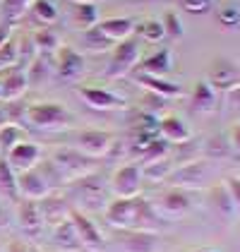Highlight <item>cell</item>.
I'll return each instance as SVG.
<instances>
[{"label":"cell","mask_w":240,"mask_h":252,"mask_svg":"<svg viewBox=\"0 0 240 252\" xmlns=\"http://www.w3.org/2000/svg\"><path fill=\"white\" fill-rule=\"evenodd\" d=\"M106 221L120 228V231H159L161 216L156 214L154 204L144 197H113L106 209H103Z\"/></svg>","instance_id":"6da1fadb"},{"label":"cell","mask_w":240,"mask_h":252,"mask_svg":"<svg viewBox=\"0 0 240 252\" xmlns=\"http://www.w3.org/2000/svg\"><path fill=\"white\" fill-rule=\"evenodd\" d=\"M24 120L36 130L60 132V130H67L75 123V116L67 111V106H62L58 101H39V103L27 106Z\"/></svg>","instance_id":"7a4b0ae2"},{"label":"cell","mask_w":240,"mask_h":252,"mask_svg":"<svg viewBox=\"0 0 240 252\" xmlns=\"http://www.w3.org/2000/svg\"><path fill=\"white\" fill-rule=\"evenodd\" d=\"M60 180V173L53 163H43L41 168H29L17 175V192H22L24 199H43L48 197L53 185Z\"/></svg>","instance_id":"3957f363"},{"label":"cell","mask_w":240,"mask_h":252,"mask_svg":"<svg viewBox=\"0 0 240 252\" xmlns=\"http://www.w3.org/2000/svg\"><path fill=\"white\" fill-rule=\"evenodd\" d=\"M140 63V41L135 36H127L116 43L111 60H108V67H106V77L111 79H120L125 77L130 70H135V65Z\"/></svg>","instance_id":"277c9868"},{"label":"cell","mask_w":240,"mask_h":252,"mask_svg":"<svg viewBox=\"0 0 240 252\" xmlns=\"http://www.w3.org/2000/svg\"><path fill=\"white\" fill-rule=\"evenodd\" d=\"M94 161L96 158H89V156H84L82 152H77L75 147H62L58 149L56 154H53V166H56V171L60 173V178H70V180H75V178H80V175H87L94 171Z\"/></svg>","instance_id":"5b68a950"},{"label":"cell","mask_w":240,"mask_h":252,"mask_svg":"<svg viewBox=\"0 0 240 252\" xmlns=\"http://www.w3.org/2000/svg\"><path fill=\"white\" fill-rule=\"evenodd\" d=\"M116 135L108 130H80L75 135V149L89 158H101L113 149Z\"/></svg>","instance_id":"8992f818"},{"label":"cell","mask_w":240,"mask_h":252,"mask_svg":"<svg viewBox=\"0 0 240 252\" xmlns=\"http://www.w3.org/2000/svg\"><path fill=\"white\" fill-rule=\"evenodd\" d=\"M207 82L214 92H231L240 84V67L228 58H216L207 70Z\"/></svg>","instance_id":"52a82bcc"},{"label":"cell","mask_w":240,"mask_h":252,"mask_svg":"<svg viewBox=\"0 0 240 252\" xmlns=\"http://www.w3.org/2000/svg\"><path fill=\"white\" fill-rule=\"evenodd\" d=\"M70 221L77 231V238L82 243V250H89V252H106V243H103V235L96 228V223L82 214L80 209H70Z\"/></svg>","instance_id":"ba28073f"},{"label":"cell","mask_w":240,"mask_h":252,"mask_svg":"<svg viewBox=\"0 0 240 252\" xmlns=\"http://www.w3.org/2000/svg\"><path fill=\"white\" fill-rule=\"evenodd\" d=\"M142 188V166L140 163H127L118 168L111 178V192L116 197H137Z\"/></svg>","instance_id":"9c48e42d"},{"label":"cell","mask_w":240,"mask_h":252,"mask_svg":"<svg viewBox=\"0 0 240 252\" xmlns=\"http://www.w3.org/2000/svg\"><path fill=\"white\" fill-rule=\"evenodd\" d=\"M156 214H163L168 219H182L185 214L192 209V202H190V194L180 188H168L159 194L156 204H154Z\"/></svg>","instance_id":"30bf717a"},{"label":"cell","mask_w":240,"mask_h":252,"mask_svg":"<svg viewBox=\"0 0 240 252\" xmlns=\"http://www.w3.org/2000/svg\"><path fill=\"white\" fill-rule=\"evenodd\" d=\"M80 98L94 111H122L127 106V101L122 96H118L111 89H103V87H82Z\"/></svg>","instance_id":"8fae6325"},{"label":"cell","mask_w":240,"mask_h":252,"mask_svg":"<svg viewBox=\"0 0 240 252\" xmlns=\"http://www.w3.org/2000/svg\"><path fill=\"white\" fill-rule=\"evenodd\" d=\"M72 192L84 207H99L103 202V178L99 173H87L72 180Z\"/></svg>","instance_id":"7c38bea8"},{"label":"cell","mask_w":240,"mask_h":252,"mask_svg":"<svg viewBox=\"0 0 240 252\" xmlns=\"http://www.w3.org/2000/svg\"><path fill=\"white\" fill-rule=\"evenodd\" d=\"M41 158V147L36 142H17L7 154H5V161L12 166V171L15 173H24V171H29V168H34L36 163H39Z\"/></svg>","instance_id":"4fadbf2b"},{"label":"cell","mask_w":240,"mask_h":252,"mask_svg":"<svg viewBox=\"0 0 240 252\" xmlns=\"http://www.w3.org/2000/svg\"><path fill=\"white\" fill-rule=\"evenodd\" d=\"M207 180V161H190L185 166H180L178 171L173 168V173L168 175V183L173 188L187 190V188H202Z\"/></svg>","instance_id":"5bb4252c"},{"label":"cell","mask_w":240,"mask_h":252,"mask_svg":"<svg viewBox=\"0 0 240 252\" xmlns=\"http://www.w3.org/2000/svg\"><path fill=\"white\" fill-rule=\"evenodd\" d=\"M56 67H58V77L60 79H77L84 72V58L80 51H75L72 46H60L56 51Z\"/></svg>","instance_id":"9a60e30c"},{"label":"cell","mask_w":240,"mask_h":252,"mask_svg":"<svg viewBox=\"0 0 240 252\" xmlns=\"http://www.w3.org/2000/svg\"><path fill=\"white\" fill-rule=\"evenodd\" d=\"M0 89H2V98H5V101H17V98L29 89L27 72H24L22 67H17V65L7 67V72L0 79Z\"/></svg>","instance_id":"2e32d148"},{"label":"cell","mask_w":240,"mask_h":252,"mask_svg":"<svg viewBox=\"0 0 240 252\" xmlns=\"http://www.w3.org/2000/svg\"><path fill=\"white\" fill-rule=\"evenodd\" d=\"M159 135L168 142V144H185L192 139L190 127L185 125V120L178 116H163L159 120Z\"/></svg>","instance_id":"e0dca14e"},{"label":"cell","mask_w":240,"mask_h":252,"mask_svg":"<svg viewBox=\"0 0 240 252\" xmlns=\"http://www.w3.org/2000/svg\"><path fill=\"white\" fill-rule=\"evenodd\" d=\"M140 75H151V77H166L171 72V51L168 48H161V51H154L151 56L137 63L135 65Z\"/></svg>","instance_id":"ac0fdd59"},{"label":"cell","mask_w":240,"mask_h":252,"mask_svg":"<svg viewBox=\"0 0 240 252\" xmlns=\"http://www.w3.org/2000/svg\"><path fill=\"white\" fill-rule=\"evenodd\" d=\"M159 235L154 231H125L122 252H156Z\"/></svg>","instance_id":"d6986e66"},{"label":"cell","mask_w":240,"mask_h":252,"mask_svg":"<svg viewBox=\"0 0 240 252\" xmlns=\"http://www.w3.org/2000/svg\"><path fill=\"white\" fill-rule=\"evenodd\" d=\"M96 27H99V32L111 41V43H118V41L132 36L135 20H130V17H111V20H101Z\"/></svg>","instance_id":"ffe728a7"},{"label":"cell","mask_w":240,"mask_h":252,"mask_svg":"<svg viewBox=\"0 0 240 252\" xmlns=\"http://www.w3.org/2000/svg\"><path fill=\"white\" fill-rule=\"evenodd\" d=\"M135 79H137V84H142L147 92L166 98V101H168V98L182 96V89H180L178 84H173V82H168V79H163V77H151V75H140V72H137Z\"/></svg>","instance_id":"44dd1931"},{"label":"cell","mask_w":240,"mask_h":252,"mask_svg":"<svg viewBox=\"0 0 240 252\" xmlns=\"http://www.w3.org/2000/svg\"><path fill=\"white\" fill-rule=\"evenodd\" d=\"M53 240H56V245H58L62 252H80L82 250V243H80V238H77V231H75L70 216L62 219L60 223H56Z\"/></svg>","instance_id":"7402d4cb"},{"label":"cell","mask_w":240,"mask_h":252,"mask_svg":"<svg viewBox=\"0 0 240 252\" xmlns=\"http://www.w3.org/2000/svg\"><path fill=\"white\" fill-rule=\"evenodd\" d=\"M17 216H20L22 228L27 233H39L43 226V216H41V207L36 199H22Z\"/></svg>","instance_id":"603a6c76"},{"label":"cell","mask_w":240,"mask_h":252,"mask_svg":"<svg viewBox=\"0 0 240 252\" xmlns=\"http://www.w3.org/2000/svg\"><path fill=\"white\" fill-rule=\"evenodd\" d=\"M209 199H211V204H214L216 214H221L223 219H233V216L238 214L236 204H233V197H231L228 188H226V183H216V185H211V190H209Z\"/></svg>","instance_id":"cb8c5ba5"},{"label":"cell","mask_w":240,"mask_h":252,"mask_svg":"<svg viewBox=\"0 0 240 252\" xmlns=\"http://www.w3.org/2000/svg\"><path fill=\"white\" fill-rule=\"evenodd\" d=\"M41 204V216H43V223L48 221V223H60L62 219H67L70 216V207L65 204V199H60V197H53V194H48V197H43L39 199Z\"/></svg>","instance_id":"d4e9b609"},{"label":"cell","mask_w":240,"mask_h":252,"mask_svg":"<svg viewBox=\"0 0 240 252\" xmlns=\"http://www.w3.org/2000/svg\"><path fill=\"white\" fill-rule=\"evenodd\" d=\"M192 106H195L197 111H202V113L214 111V106H216V92L209 87L207 79H200V82L192 87Z\"/></svg>","instance_id":"484cf974"},{"label":"cell","mask_w":240,"mask_h":252,"mask_svg":"<svg viewBox=\"0 0 240 252\" xmlns=\"http://www.w3.org/2000/svg\"><path fill=\"white\" fill-rule=\"evenodd\" d=\"M176 166H171L168 156L159 158V161H149V163H142V178H147L149 183H163L168 180V175L173 173Z\"/></svg>","instance_id":"4316f807"},{"label":"cell","mask_w":240,"mask_h":252,"mask_svg":"<svg viewBox=\"0 0 240 252\" xmlns=\"http://www.w3.org/2000/svg\"><path fill=\"white\" fill-rule=\"evenodd\" d=\"M168 152H171V147H168V142L159 135L151 137V139H147L144 144L140 147V156L144 163H149V161H159V158H166L168 156Z\"/></svg>","instance_id":"83f0119b"},{"label":"cell","mask_w":240,"mask_h":252,"mask_svg":"<svg viewBox=\"0 0 240 252\" xmlns=\"http://www.w3.org/2000/svg\"><path fill=\"white\" fill-rule=\"evenodd\" d=\"M75 22L82 29H91L99 24V7L94 2H77L75 7Z\"/></svg>","instance_id":"f1b7e54d"},{"label":"cell","mask_w":240,"mask_h":252,"mask_svg":"<svg viewBox=\"0 0 240 252\" xmlns=\"http://www.w3.org/2000/svg\"><path fill=\"white\" fill-rule=\"evenodd\" d=\"M31 15L43 27H48V24H53L58 20V10H56V5L51 0H31Z\"/></svg>","instance_id":"f546056e"},{"label":"cell","mask_w":240,"mask_h":252,"mask_svg":"<svg viewBox=\"0 0 240 252\" xmlns=\"http://www.w3.org/2000/svg\"><path fill=\"white\" fill-rule=\"evenodd\" d=\"M31 41H34L36 51H41L43 56H46V53H56V51L60 48V41H58V36H56V32L48 29V27L39 29V32L31 36Z\"/></svg>","instance_id":"4dcf8cb0"},{"label":"cell","mask_w":240,"mask_h":252,"mask_svg":"<svg viewBox=\"0 0 240 252\" xmlns=\"http://www.w3.org/2000/svg\"><path fill=\"white\" fill-rule=\"evenodd\" d=\"M0 190L10 197H17V173L5 161V156H0Z\"/></svg>","instance_id":"1f68e13d"},{"label":"cell","mask_w":240,"mask_h":252,"mask_svg":"<svg viewBox=\"0 0 240 252\" xmlns=\"http://www.w3.org/2000/svg\"><path fill=\"white\" fill-rule=\"evenodd\" d=\"M17 142H22L20 125H15V123H5V125L0 127V152H2V154H7Z\"/></svg>","instance_id":"d6a6232c"},{"label":"cell","mask_w":240,"mask_h":252,"mask_svg":"<svg viewBox=\"0 0 240 252\" xmlns=\"http://www.w3.org/2000/svg\"><path fill=\"white\" fill-rule=\"evenodd\" d=\"M137 32H140L142 39L151 41V43H156V41H161L163 36H166V32H163V24H161L159 20H147V22H142L140 27H137Z\"/></svg>","instance_id":"836d02e7"},{"label":"cell","mask_w":240,"mask_h":252,"mask_svg":"<svg viewBox=\"0 0 240 252\" xmlns=\"http://www.w3.org/2000/svg\"><path fill=\"white\" fill-rule=\"evenodd\" d=\"M46 77H48V63H46L43 56H39V58L31 60V67L27 70V82L29 84H41Z\"/></svg>","instance_id":"e575fe53"},{"label":"cell","mask_w":240,"mask_h":252,"mask_svg":"<svg viewBox=\"0 0 240 252\" xmlns=\"http://www.w3.org/2000/svg\"><path fill=\"white\" fill-rule=\"evenodd\" d=\"M84 43H87L91 51H103V48L113 46V43H111V41L99 32V27H91V29H87V32H84Z\"/></svg>","instance_id":"d590c367"},{"label":"cell","mask_w":240,"mask_h":252,"mask_svg":"<svg viewBox=\"0 0 240 252\" xmlns=\"http://www.w3.org/2000/svg\"><path fill=\"white\" fill-rule=\"evenodd\" d=\"M20 58V53H17V43L12 39H7L2 46H0V70L2 67H12L15 63Z\"/></svg>","instance_id":"8d00e7d4"},{"label":"cell","mask_w":240,"mask_h":252,"mask_svg":"<svg viewBox=\"0 0 240 252\" xmlns=\"http://www.w3.org/2000/svg\"><path fill=\"white\" fill-rule=\"evenodd\" d=\"M31 0H2V12H5V20L7 24L10 22H15L17 17H22V12L27 10V5H29Z\"/></svg>","instance_id":"74e56055"},{"label":"cell","mask_w":240,"mask_h":252,"mask_svg":"<svg viewBox=\"0 0 240 252\" xmlns=\"http://www.w3.org/2000/svg\"><path fill=\"white\" fill-rule=\"evenodd\" d=\"M161 24H163L166 36H173V39H180V36H182V22H180V17L176 12H166Z\"/></svg>","instance_id":"f35d334b"},{"label":"cell","mask_w":240,"mask_h":252,"mask_svg":"<svg viewBox=\"0 0 240 252\" xmlns=\"http://www.w3.org/2000/svg\"><path fill=\"white\" fill-rule=\"evenodd\" d=\"M219 22L223 27H236L240 22V12L236 5H223L219 10Z\"/></svg>","instance_id":"ab89813d"},{"label":"cell","mask_w":240,"mask_h":252,"mask_svg":"<svg viewBox=\"0 0 240 252\" xmlns=\"http://www.w3.org/2000/svg\"><path fill=\"white\" fill-rule=\"evenodd\" d=\"M142 106H149V108H144L147 113H151V116H156V111H163L166 108V98L156 96V94H151V92H147V96L142 98Z\"/></svg>","instance_id":"60d3db41"},{"label":"cell","mask_w":240,"mask_h":252,"mask_svg":"<svg viewBox=\"0 0 240 252\" xmlns=\"http://www.w3.org/2000/svg\"><path fill=\"white\" fill-rule=\"evenodd\" d=\"M209 5H211V0H182V7H185L187 12H192V15H202V12H207V10H209Z\"/></svg>","instance_id":"b9f144b4"},{"label":"cell","mask_w":240,"mask_h":252,"mask_svg":"<svg viewBox=\"0 0 240 252\" xmlns=\"http://www.w3.org/2000/svg\"><path fill=\"white\" fill-rule=\"evenodd\" d=\"M228 144H231V152L240 156V120H236L228 130Z\"/></svg>","instance_id":"7bdbcfd3"},{"label":"cell","mask_w":240,"mask_h":252,"mask_svg":"<svg viewBox=\"0 0 240 252\" xmlns=\"http://www.w3.org/2000/svg\"><path fill=\"white\" fill-rule=\"evenodd\" d=\"M223 183H226L228 192H231V197H233V204H236V209L240 212V178H226Z\"/></svg>","instance_id":"ee69618b"},{"label":"cell","mask_w":240,"mask_h":252,"mask_svg":"<svg viewBox=\"0 0 240 252\" xmlns=\"http://www.w3.org/2000/svg\"><path fill=\"white\" fill-rule=\"evenodd\" d=\"M34 48H36V46H34V41H31V39H24V41H22V46L17 48V53H20L22 58L29 60V58H31V51H34Z\"/></svg>","instance_id":"f6af8a7d"},{"label":"cell","mask_w":240,"mask_h":252,"mask_svg":"<svg viewBox=\"0 0 240 252\" xmlns=\"http://www.w3.org/2000/svg\"><path fill=\"white\" fill-rule=\"evenodd\" d=\"M7 252H31L24 243H20V240H12L10 245H7Z\"/></svg>","instance_id":"bcb514c9"},{"label":"cell","mask_w":240,"mask_h":252,"mask_svg":"<svg viewBox=\"0 0 240 252\" xmlns=\"http://www.w3.org/2000/svg\"><path fill=\"white\" fill-rule=\"evenodd\" d=\"M7 39H10V24L5 22V24H0V46H2Z\"/></svg>","instance_id":"7dc6e473"},{"label":"cell","mask_w":240,"mask_h":252,"mask_svg":"<svg viewBox=\"0 0 240 252\" xmlns=\"http://www.w3.org/2000/svg\"><path fill=\"white\" fill-rule=\"evenodd\" d=\"M5 123H7V108H5V106H0V127H2Z\"/></svg>","instance_id":"c3c4849f"},{"label":"cell","mask_w":240,"mask_h":252,"mask_svg":"<svg viewBox=\"0 0 240 252\" xmlns=\"http://www.w3.org/2000/svg\"><path fill=\"white\" fill-rule=\"evenodd\" d=\"M75 2H94V0H75Z\"/></svg>","instance_id":"681fc988"},{"label":"cell","mask_w":240,"mask_h":252,"mask_svg":"<svg viewBox=\"0 0 240 252\" xmlns=\"http://www.w3.org/2000/svg\"><path fill=\"white\" fill-rule=\"evenodd\" d=\"M197 252H214V250H197Z\"/></svg>","instance_id":"f907efd6"},{"label":"cell","mask_w":240,"mask_h":252,"mask_svg":"<svg viewBox=\"0 0 240 252\" xmlns=\"http://www.w3.org/2000/svg\"><path fill=\"white\" fill-rule=\"evenodd\" d=\"M0 101H2V89H0Z\"/></svg>","instance_id":"816d5d0a"},{"label":"cell","mask_w":240,"mask_h":252,"mask_svg":"<svg viewBox=\"0 0 240 252\" xmlns=\"http://www.w3.org/2000/svg\"><path fill=\"white\" fill-rule=\"evenodd\" d=\"M0 252H2V248H0Z\"/></svg>","instance_id":"f5cc1de1"},{"label":"cell","mask_w":240,"mask_h":252,"mask_svg":"<svg viewBox=\"0 0 240 252\" xmlns=\"http://www.w3.org/2000/svg\"><path fill=\"white\" fill-rule=\"evenodd\" d=\"M0 2H2V0H0Z\"/></svg>","instance_id":"db71d44e"}]
</instances>
